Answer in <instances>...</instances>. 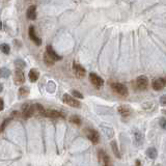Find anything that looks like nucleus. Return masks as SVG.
<instances>
[{
	"label": "nucleus",
	"instance_id": "28",
	"mask_svg": "<svg viewBox=\"0 0 166 166\" xmlns=\"http://www.w3.org/2000/svg\"><path fill=\"white\" fill-rule=\"evenodd\" d=\"M160 104L165 106L166 105V94H163L161 98H160Z\"/></svg>",
	"mask_w": 166,
	"mask_h": 166
},
{
	"label": "nucleus",
	"instance_id": "13",
	"mask_svg": "<svg viewBox=\"0 0 166 166\" xmlns=\"http://www.w3.org/2000/svg\"><path fill=\"white\" fill-rule=\"evenodd\" d=\"M46 53H47V54L49 55V56L51 57L54 61H58V60L62 59V57L57 54L54 50H53V48L51 47V46H47V48H46Z\"/></svg>",
	"mask_w": 166,
	"mask_h": 166
},
{
	"label": "nucleus",
	"instance_id": "3",
	"mask_svg": "<svg viewBox=\"0 0 166 166\" xmlns=\"http://www.w3.org/2000/svg\"><path fill=\"white\" fill-rule=\"evenodd\" d=\"M35 113V106L29 104H23L22 105V114L24 118H29Z\"/></svg>",
	"mask_w": 166,
	"mask_h": 166
},
{
	"label": "nucleus",
	"instance_id": "5",
	"mask_svg": "<svg viewBox=\"0 0 166 166\" xmlns=\"http://www.w3.org/2000/svg\"><path fill=\"white\" fill-rule=\"evenodd\" d=\"M86 136L87 138L90 140L94 144H97L99 143L100 141V135L96 130L94 129H87L86 130Z\"/></svg>",
	"mask_w": 166,
	"mask_h": 166
},
{
	"label": "nucleus",
	"instance_id": "16",
	"mask_svg": "<svg viewBox=\"0 0 166 166\" xmlns=\"http://www.w3.org/2000/svg\"><path fill=\"white\" fill-rule=\"evenodd\" d=\"M28 78H29L30 82L37 81V79L40 78V72H39V70H37V69H31V70H30L29 74H28Z\"/></svg>",
	"mask_w": 166,
	"mask_h": 166
},
{
	"label": "nucleus",
	"instance_id": "6",
	"mask_svg": "<svg viewBox=\"0 0 166 166\" xmlns=\"http://www.w3.org/2000/svg\"><path fill=\"white\" fill-rule=\"evenodd\" d=\"M73 71H74L75 76L77 78H83L86 74V71L81 65L77 63V62H74L73 63Z\"/></svg>",
	"mask_w": 166,
	"mask_h": 166
},
{
	"label": "nucleus",
	"instance_id": "27",
	"mask_svg": "<svg viewBox=\"0 0 166 166\" xmlns=\"http://www.w3.org/2000/svg\"><path fill=\"white\" fill-rule=\"evenodd\" d=\"M159 124H160V127H161L162 129L166 130V118H165V117H162V118L160 119Z\"/></svg>",
	"mask_w": 166,
	"mask_h": 166
},
{
	"label": "nucleus",
	"instance_id": "34",
	"mask_svg": "<svg viewBox=\"0 0 166 166\" xmlns=\"http://www.w3.org/2000/svg\"><path fill=\"white\" fill-rule=\"evenodd\" d=\"M0 132H1V129H0Z\"/></svg>",
	"mask_w": 166,
	"mask_h": 166
},
{
	"label": "nucleus",
	"instance_id": "15",
	"mask_svg": "<svg viewBox=\"0 0 166 166\" xmlns=\"http://www.w3.org/2000/svg\"><path fill=\"white\" fill-rule=\"evenodd\" d=\"M117 112H118L122 116L126 117V116H129L130 113H131V110L130 108L127 105H121V106L117 107Z\"/></svg>",
	"mask_w": 166,
	"mask_h": 166
},
{
	"label": "nucleus",
	"instance_id": "33",
	"mask_svg": "<svg viewBox=\"0 0 166 166\" xmlns=\"http://www.w3.org/2000/svg\"><path fill=\"white\" fill-rule=\"evenodd\" d=\"M156 166H161V165H160V164H157V165Z\"/></svg>",
	"mask_w": 166,
	"mask_h": 166
},
{
	"label": "nucleus",
	"instance_id": "31",
	"mask_svg": "<svg viewBox=\"0 0 166 166\" xmlns=\"http://www.w3.org/2000/svg\"><path fill=\"white\" fill-rule=\"evenodd\" d=\"M136 166H140V161H136Z\"/></svg>",
	"mask_w": 166,
	"mask_h": 166
},
{
	"label": "nucleus",
	"instance_id": "8",
	"mask_svg": "<svg viewBox=\"0 0 166 166\" xmlns=\"http://www.w3.org/2000/svg\"><path fill=\"white\" fill-rule=\"evenodd\" d=\"M152 86L157 92L163 89L166 86V78H158V79L154 80L153 83H152Z\"/></svg>",
	"mask_w": 166,
	"mask_h": 166
},
{
	"label": "nucleus",
	"instance_id": "24",
	"mask_svg": "<svg viewBox=\"0 0 166 166\" xmlns=\"http://www.w3.org/2000/svg\"><path fill=\"white\" fill-rule=\"evenodd\" d=\"M70 121H71V123L77 125V126H80V125H81V119H80V117L77 116V115H73V116H71L70 117Z\"/></svg>",
	"mask_w": 166,
	"mask_h": 166
},
{
	"label": "nucleus",
	"instance_id": "14",
	"mask_svg": "<svg viewBox=\"0 0 166 166\" xmlns=\"http://www.w3.org/2000/svg\"><path fill=\"white\" fill-rule=\"evenodd\" d=\"M26 16H27L29 20H35V18H37V6L35 5H30L29 8H27Z\"/></svg>",
	"mask_w": 166,
	"mask_h": 166
},
{
	"label": "nucleus",
	"instance_id": "2",
	"mask_svg": "<svg viewBox=\"0 0 166 166\" xmlns=\"http://www.w3.org/2000/svg\"><path fill=\"white\" fill-rule=\"evenodd\" d=\"M62 101H63L65 104L69 105V106H71V107H74V108H80V106H81L80 102L78 101L77 99H75L74 97H72V96H70V94H63Z\"/></svg>",
	"mask_w": 166,
	"mask_h": 166
},
{
	"label": "nucleus",
	"instance_id": "29",
	"mask_svg": "<svg viewBox=\"0 0 166 166\" xmlns=\"http://www.w3.org/2000/svg\"><path fill=\"white\" fill-rule=\"evenodd\" d=\"M3 108H4V103H3V100L0 98V111H2Z\"/></svg>",
	"mask_w": 166,
	"mask_h": 166
},
{
	"label": "nucleus",
	"instance_id": "20",
	"mask_svg": "<svg viewBox=\"0 0 166 166\" xmlns=\"http://www.w3.org/2000/svg\"><path fill=\"white\" fill-rule=\"evenodd\" d=\"M44 62L46 63V65H48V67H52V65H54L55 61L49 56V55L47 54V53L45 52V54H44Z\"/></svg>",
	"mask_w": 166,
	"mask_h": 166
},
{
	"label": "nucleus",
	"instance_id": "23",
	"mask_svg": "<svg viewBox=\"0 0 166 166\" xmlns=\"http://www.w3.org/2000/svg\"><path fill=\"white\" fill-rule=\"evenodd\" d=\"M10 75V70H8V69H6V68H2V69H0V77L8 78Z\"/></svg>",
	"mask_w": 166,
	"mask_h": 166
},
{
	"label": "nucleus",
	"instance_id": "19",
	"mask_svg": "<svg viewBox=\"0 0 166 166\" xmlns=\"http://www.w3.org/2000/svg\"><path fill=\"white\" fill-rule=\"evenodd\" d=\"M146 155H147V157H149V159H156L157 156H158V152H157V149H155V147H149V149H147V151H146Z\"/></svg>",
	"mask_w": 166,
	"mask_h": 166
},
{
	"label": "nucleus",
	"instance_id": "32",
	"mask_svg": "<svg viewBox=\"0 0 166 166\" xmlns=\"http://www.w3.org/2000/svg\"><path fill=\"white\" fill-rule=\"evenodd\" d=\"M0 29H2V23L0 22Z\"/></svg>",
	"mask_w": 166,
	"mask_h": 166
},
{
	"label": "nucleus",
	"instance_id": "26",
	"mask_svg": "<svg viewBox=\"0 0 166 166\" xmlns=\"http://www.w3.org/2000/svg\"><path fill=\"white\" fill-rule=\"evenodd\" d=\"M72 94L74 96L75 98H78V99H83V94H80V92H77V90H72Z\"/></svg>",
	"mask_w": 166,
	"mask_h": 166
},
{
	"label": "nucleus",
	"instance_id": "12",
	"mask_svg": "<svg viewBox=\"0 0 166 166\" xmlns=\"http://www.w3.org/2000/svg\"><path fill=\"white\" fill-rule=\"evenodd\" d=\"M99 159H100V161L102 162V164H103V166H112L111 162H110L109 156H108L104 151L99 152Z\"/></svg>",
	"mask_w": 166,
	"mask_h": 166
},
{
	"label": "nucleus",
	"instance_id": "10",
	"mask_svg": "<svg viewBox=\"0 0 166 166\" xmlns=\"http://www.w3.org/2000/svg\"><path fill=\"white\" fill-rule=\"evenodd\" d=\"M28 34H29L30 40L32 41L35 45H37V46H41V45H42V40H41L40 37H37V34H35V30H34V27H33V26H30L29 27Z\"/></svg>",
	"mask_w": 166,
	"mask_h": 166
},
{
	"label": "nucleus",
	"instance_id": "22",
	"mask_svg": "<svg viewBox=\"0 0 166 166\" xmlns=\"http://www.w3.org/2000/svg\"><path fill=\"white\" fill-rule=\"evenodd\" d=\"M15 65L17 67V70H21V71H22V69H24L25 65H26V63H25L24 60L17 59V60H15Z\"/></svg>",
	"mask_w": 166,
	"mask_h": 166
},
{
	"label": "nucleus",
	"instance_id": "7",
	"mask_svg": "<svg viewBox=\"0 0 166 166\" xmlns=\"http://www.w3.org/2000/svg\"><path fill=\"white\" fill-rule=\"evenodd\" d=\"M149 86V79L146 76H139L136 79V87L140 90H144Z\"/></svg>",
	"mask_w": 166,
	"mask_h": 166
},
{
	"label": "nucleus",
	"instance_id": "11",
	"mask_svg": "<svg viewBox=\"0 0 166 166\" xmlns=\"http://www.w3.org/2000/svg\"><path fill=\"white\" fill-rule=\"evenodd\" d=\"M44 116L51 117V118H58V117H62V118H65V115H63L61 112L57 111V110H52V109H46Z\"/></svg>",
	"mask_w": 166,
	"mask_h": 166
},
{
	"label": "nucleus",
	"instance_id": "18",
	"mask_svg": "<svg viewBox=\"0 0 166 166\" xmlns=\"http://www.w3.org/2000/svg\"><path fill=\"white\" fill-rule=\"evenodd\" d=\"M18 94H19V98H21V99H24V98H26L29 94V88L26 86H22L20 89H19V92H18Z\"/></svg>",
	"mask_w": 166,
	"mask_h": 166
},
{
	"label": "nucleus",
	"instance_id": "30",
	"mask_svg": "<svg viewBox=\"0 0 166 166\" xmlns=\"http://www.w3.org/2000/svg\"><path fill=\"white\" fill-rule=\"evenodd\" d=\"M2 90H3V85H2V83L0 82V92H2Z\"/></svg>",
	"mask_w": 166,
	"mask_h": 166
},
{
	"label": "nucleus",
	"instance_id": "1",
	"mask_svg": "<svg viewBox=\"0 0 166 166\" xmlns=\"http://www.w3.org/2000/svg\"><path fill=\"white\" fill-rule=\"evenodd\" d=\"M112 90H113L115 94H117L121 97H127L128 94H129V90L127 88V86L125 84H122V83H118V82H113L110 84Z\"/></svg>",
	"mask_w": 166,
	"mask_h": 166
},
{
	"label": "nucleus",
	"instance_id": "25",
	"mask_svg": "<svg viewBox=\"0 0 166 166\" xmlns=\"http://www.w3.org/2000/svg\"><path fill=\"white\" fill-rule=\"evenodd\" d=\"M135 138H136V141L138 144H141L142 143V140H143V137H142V134L140 132H136L135 134Z\"/></svg>",
	"mask_w": 166,
	"mask_h": 166
},
{
	"label": "nucleus",
	"instance_id": "9",
	"mask_svg": "<svg viewBox=\"0 0 166 166\" xmlns=\"http://www.w3.org/2000/svg\"><path fill=\"white\" fill-rule=\"evenodd\" d=\"M14 81L17 85H21L25 82V75L21 70H16L14 73Z\"/></svg>",
	"mask_w": 166,
	"mask_h": 166
},
{
	"label": "nucleus",
	"instance_id": "21",
	"mask_svg": "<svg viewBox=\"0 0 166 166\" xmlns=\"http://www.w3.org/2000/svg\"><path fill=\"white\" fill-rule=\"evenodd\" d=\"M0 51L8 55V54H10V48L8 44H1L0 45Z\"/></svg>",
	"mask_w": 166,
	"mask_h": 166
},
{
	"label": "nucleus",
	"instance_id": "17",
	"mask_svg": "<svg viewBox=\"0 0 166 166\" xmlns=\"http://www.w3.org/2000/svg\"><path fill=\"white\" fill-rule=\"evenodd\" d=\"M110 145H111V149H112V152H113L114 156L116 157L117 159L122 158V157H121V152H119V149H118V146H117L116 141H115V140H112Z\"/></svg>",
	"mask_w": 166,
	"mask_h": 166
},
{
	"label": "nucleus",
	"instance_id": "4",
	"mask_svg": "<svg viewBox=\"0 0 166 166\" xmlns=\"http://www.w3.org/2000/svg\"><path fill=\"white\" fill-rule=\"evenodd\" d=\"M89 80L92 82V84L97 88H100L104 85V80L102 79L100 76H98L96 73H90L89 74Z\"/></svg>",
	"mask_w": 166,
	"mask_h": 166
}]
</instances>
